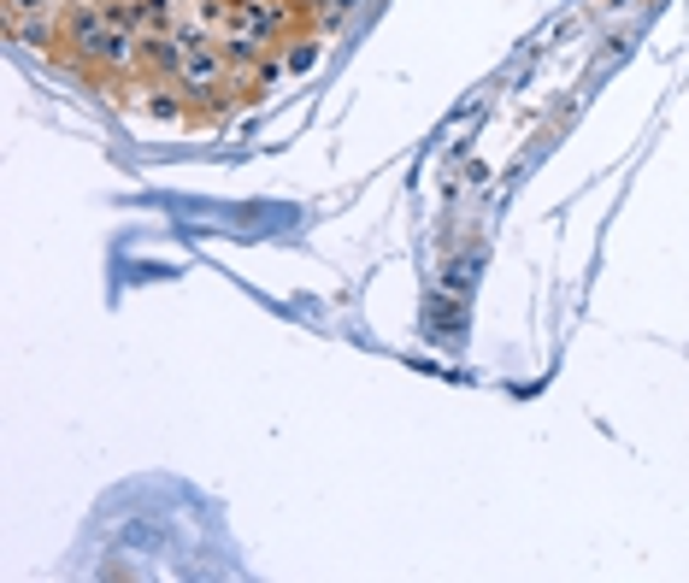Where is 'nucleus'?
<instances>
[{"label":"nucleus","mask_w":689,"mask_h":583,"mask_svg":"<svg viewBox=\"0 0 689 583\" xmlns=\"http://www.w3.org/2000/svg\"><path fill=\"white\" fill-rule=\"evenodd\" d=\"M171 83H183L189 100H201V107H206L213 95L230 89V60H224L218 36L201 42V47H183V65H177V77H171Z\"/></svg>","instance_id":"1"},{"label":"nucleus","mask_w":689,"mask_h":583,"mask_svg":"<svg viewBox=\"0 0 689 583\" xmlns=\"http://www.w3.org/2000/svg\"><path fill=\"white\" fill-rule=\"evenodd\" d=\"M83 60L100 65V72H130V65H142V36L125 30V24H107V36H100Z\"/></svg>","instance_id":"2"},{"label":"nucleus","mask_w":689,"mask_h":583,"mask_svg":"<svg viewBox=\"0 0 689 583\" xmlns=\"http://www.w3.org/2000/svg\"><path fill=\"white\" fill-rule=\"evenodd\" d=\"M142 112L153 118V125H183V118H189V89H183V83H171V77H153L148 95H142Z\"/></svg>","instance_id":"3"},{"label":"nucleus","mask_w":689,"mask_h":583,"mask_svg":"<svg viewBox=\"0 0 689 583\" xmlns=\"http://www.w3.org/2000/svg\"><path fill=\"white\" fill-rule=\"evenodd\" d=\"M218 47H224V60H230V72H243V77L271 54V42H260V36H218Z\"/></svg>","instance_id":"4"},{"label":"nucleus","mask_w":689,"mask_h":583,"mask_svg":"<svg viewBox=\"0 0 689 583\" xmlns=\"http://www.w3.org/2000/svg\"><path fill=\"white\" fill-rule=\"evenodd\" d=\"M319 54H324V42L313 36V30H301V36H289L283 42V65H289V77H306L319 65Z\"/></svg>","instance_id":"5"},{"label":"nucleus","mask_w":689,"mask_h":583,"mask_svg":"<svg viewBox=\"0 0 689 583\" xmlns=\"http://www.w3.org/2000/svg\"><path fill=\"white\" fill-rule=\"evenodd\" d=\"M12 36H19L24 47H36V54H47V47L65 36V24H54L47 12H42V19H12Z\"/></svg>","instance_id":"6"},{"label":"nucleus","mask_w":689,"mask_h":583,"mask_svg":"<svg viewBox=\"0 0 689 583\" xmlns=\"http://www.w3.org/2000/svg\"><path fill=\"white\" fill-rule=\"evenodd\" d=\"M136 12H142V36L148 30H171V0H136Z\"/></svg>","instance_id":"7"},{"label":"nucleus","mask_w":689,"mask_h":583,"mask_svg":"<svg viewBox=\"0 0 689 583\" xmlns=\"http://www.w3.org/2000/svg\"><path fill=\"white\" fill-rule=\"evenodd\" d=\"M359 7H366V0H331V12H324V30H336L342 19H354Z\"/></svg>","instance_id":"8"},{"label":"nucleus","mask_w":689,"mask_h":583,"mask_svg":"<svg viewBox=\"0 0 689 583\" xmlns=\"http://www.w3.org/2000/svg\"><path fill=\"white\" fill-rule=\"evenodd\" d=\"M7 12H12V19H42L47 0H7Z\"/></svg>","instance_id":"9"}]
</instances>
